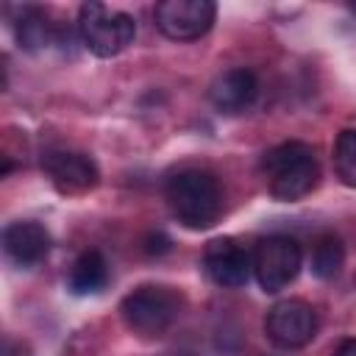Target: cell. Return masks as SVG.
<instances>
[{"mask_svg": "<svg viewBox=\"0 0 356 356\" xmlns=\"http://www.w3.org/2000/svg\"><path fill=\"white\" fill-rule=\"evenodd\" d=\"M203 267L214 284L236 289V286H245L248 278L253 275V256L236 239L220 236V239H211L206 245Z\"/></svg>", "mask_w": 356, "mask_h": 356, "instance_id": "obj_8", "label": "cell"}, {"mask_svg": "<svg viewBox=\"0 0 356 356\" xmlns=\"http://www.w3.org/2000/svg\"><path fill=\"white\" fill-rule=\"evenodd\" d=\"M167 203L181 225L192 231H206L220 220L222 192L211 172L184 170L167 181Z\"/></svg>", "mask_w": 356, "mask_h": 356, "instance_id": "obj_1", "label": "cell"}, {"mask_svg": "<svg viewBox=\"0 0 356 356\" xmlns=\"http://www.w3.org/2000/svg\"><path fill=\"white\" fill-rule=\"evenodd\" d=\"M345 264V245L337 234H323L317 242H314V250H312V273L323 281H331L339 275Z\"/></svg>", "mask_w": 356, "mask_h": 356, "instance_id": "obj_13", "label": "cell"}, {"mask_svg": "<svg viewBox=\"0 0 356 356\" xmlns=\"http://www.w3.org/2000/svg\"><path fill=\"white\" fill-rule=\"evenodd\" d=\"M44 170L50 175V181L56 184V189L61 192H86L97 184V167L89 156L83 153H72V150H53L44 156Z\"/></svg>", "mask_w": 356, "mask_h": 356, "instance_id": "obj_10", "label": "cell"}, {"mask_svg": "<svg viewBox=\"0 0 356 356\" xmlns=\"http://www.w3.org/2000/svg\"><path fill=\"white\" fill-rule=\"evenodd\" d=\"M256 95H259V81L245 67L225 70L209 86V100L222 114H239V111L250 108L253 100H256Z\"/></svg>", "mask_w": 356, "mask_h": 356, "instance_id": "obj_9", "label": "cell"}, {"mask_svg": "<svg viewBox=\"0 0 356 356\" xmlns=\"http://www.w3.org/2000/svg\"><path fill=\"white\" fill-rule=\"evenodd\" d=\"M181 298L170 286H139L131 295L122 298L120 314L125 325L139 337H159L170 328V323L178 317Z\"/></svg>", "mask_w": 356, "mask_h": 356, "instance_id": "obj_4", "label": "cell"}, {"mask_svg": "<svg viewBox=\"0 0 356 356\" xmlns=\"http://www.w3.org/2000/svg\"><path fill=\"white\" fill-rule=\"evenodd\" d=\"M261 170L270 178V192L275 200L292 203L306 197L320 178V164L306 142H284L264 153Z\"/></svg>", "mask_w": 356, "mask_h": 356, "instance_id": "obj_2", "label": "cell"}, {"mask_svg": "<svg viewBox=\"0 0 356 356\" xmlns=\"http://www.w3.org/2000/svg\"><path fill=\"white\" fill-rule=\"evenodd\" d=\"M334 356H356V337H348L339 342V348L334 350Z\"/></svg>", "mask_w": 356, "mask_h": 356, "instance_id": "obj_16", "label": "cell"}, {"mask_svg": "<svg viewBox=\"0 0 356 356\" xmlns=\"http://www.w3.org/2000/svg\"><path fill=\"white\" fill-rule=\"evenodd\" d=\"M250 256H253V275L264 292H281L298 278L303 267V250L298 239L286 234H273L259 239Z\"/></svg>", "mask_w": 356, "mask_h": 356, "instance_id": "obj_5", "label": "cell"}, {"mask_svg": "<svg viewBox=\"0 0 356 356\" xmlns=\"http://www.w3.org/2000/svg\"><path fill=\"white\" fill-rule=\"evenodd\" d=\"M78 33L89 53L111 58L136 39V19L125 11H111L103 3H83L78 11Z\"/></svg>", "mask_w": 356, "mask_h": 356, "instance_id": "obj_3", "label": "cell"}, {"mask_svg": "<svg viewBox=\"0 0 356 356\" xmlns=\"http://www.w3.org/2000/svg\"><path fill=\"white\" fill-rule=\"evenodd\" d=\"M106 281H108V267L97 250H86L75 259L70 270V289L75 295H95L106 286Z\"/></svg>", "mask_w": 356, "mask_h": 356, "instance_id": "obj_12", "label": "cell"}, {"mask_svg": "<svg viewBox=\"0 0 356 356\" xmlns=\"http://www.w3.org/2000/svg\"><path fill=\"white\" fill-rule=\"evenodd\" d=\"M17 39H19V47H25V50H39L50 42L47 19L39 8L22 11V17L17 19Z\"/></svg>", "mask_w": 356, "mask_h": 356, "instance_id": "obj_15", "label": "cell"}, {"mask_svg": "<svg viewBox=\"0 0 356 356\" xmlns=\"http://www.w3.org/2000/svg\"><path fill=\"white\" fill-rule=\"evenodd\" d=\"M334 170L345 186H356V131H339L334 142Z\"/></svg>", "mask_w": 356, "mask_h": 356, "instance_id": "obj_14", "label": "cell"}, {"mask_svg": "<svg viewBox=\"0 0 356 356\" xmlns=\"http://www.w3.org/2000/svg\"><path fill=\"white\" fill-rule=\"evenodd\" d=\"M3 248H6V256L14 264L33 267V264L47 259V253H50V234H47L44 225H39L33 220H19V222H11L3 231Z\"/></svg>", "mask_w": 356, "mask_h": 356, "instance_id": "obj_11", "label": "cell"}, {"mask_svg": "<svg viewBox=\"0 0 356 356\" xmlns=\"http://www.w3.org/2000/svg\"><path fill=\"white\" fill-rule=\"evenodd\" d=\"M264 331L278 348H303L317 334V314L306 300L286 298L270 306L264 317Z\"/></svg>", "mask_w": 356, "mask_h": 356, "instance_id": "obj_7", "label": "cell"}, {"mask_svg": "<svg viewBox=\"0 0 356 356\" xmlns=\"http://www.w3.org/2000/svg\"><path fill=\"white\" fill-rule=\"evenodd\" d=\"M156 25L167 39L192 42L211 31L217 6L211 0H164L156 6Z\"/></svg>", "mask_w": 356, "mask_h": 356, "instance_id": "obj_6", "label": "cell"}]
</instances>
